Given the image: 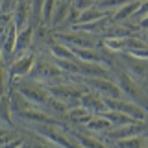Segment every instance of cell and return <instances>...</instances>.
Here are the masks:
<instances>
[{"instance_id":"obj_1","label":"cell","mask_w":148,"mask_h":148,"mask_svg":"<svg viewBox=\"0 0 148 148\" xmlns=\"http://www.w3.org/2000/svg\"><path fill=\"white\" fill-rule=\"evenodd\" d=\"M54 41L61 43L69 48H100L102 43L98 41V37L83 34V32H56Z\"/></svg>"},{"instance_id":"obj_2","label":"cell","mask_w":148,"mask_h":148,"mask_svg":"<svg viewBox=\"0 0 148 148\" xmlns=\"http://www.w3.org/2000/svg\"><path fill=\"white\" fill-rule=\"evenodd\" d=\"M13 87H15V89L21 92L34 108H37V106H45L46 98L50 96L48 91H46V87L39 85V83H35V82H17V83H13Z\"/></svg>"},{"instance_id":"obj_3","label":"cell","mask_w":148,"mask_h":148,"mask_svg":"<svg viewBox=\"0 0 148 148\" xmlns=\"http://www.w3.org/2000/svg\"><path fill=\"white\" fill-rule=\"evenodd\" d=\"M83 87L92 89L95 95H98L100 98H111V100H119L122 96L119 85L111 80H104V78H83Z\"/></svg>"},{"instance_id":"obj_4","label":"cell","mask_w":148,"mask_h":148,"mask_svg":"<svg viewBox=\"0 0 148 148\" xmlns=\"http://www.w3.org/2000/svg\"><path fill=\"white\" fill-rule=\"evenodd\" d=\"M46 91H48L50 96H54V98H58L59 102H63L69 109L80 106V96H82V92H83V89H80V87L65 85V83L48 85V87H46Z\"/></svg>"},{"instance_id":"obj_5","label":"cell","mask_w":148,"mask_h":148,"mask_svg":"<svg viewBox=\"0 0 148 148\" xmlns=\"http://www.w3.org/2000/svg\"><path fill=\"white\" fill-rule=\"evenodd\" d=\"M35 63V56L34 52H24L21 56V58H17L15 61L8 67V87L13 85V83L18 82V78H26L28 74H30L32 67H34Z\"/></svg>"},{"instance_id":"obj_6","label":"cell","mask_w":148,"mask_h":148,"mask_svg":"<svg viewBox=\"0 0 148 148\" xmlns=\"http://www.w3.org/2000/svg\"><path fill=\"white\" fill-rule=\"evenodd\" d=\"M106 104V108L111 109V111H119V113L126 115V117L137 120V122H145L146 119V113L145 109L141 108L139 104H135V102H124V100H111V98H102Z\"/></svg>"},{"instance_id":"obj_7","label":"cell","mask_w":148,"mask_h":148,"mask_svg":"<svg viewBox=\"0 0 148 148\" xmlns=\"http://www.w3.org/2000/svg\"><path fill=\"white\" fill-rule=\"evenodd\" d=\"M120 59H122V67L126 69V72L137 85H145V80H146V59H137V58H132L128 54H122L120 52Z\"/></svg>"},{"instance_id":"obj_8","label":"cell","mask_w":148,"mask_h":148,"mask_svg":"<svg viewBox=\"0 0 148 148\" xmlns=\"http://www.w3.org/2000/svg\"><path fill=\"white\" fill-rule=\"evenodd\" d=\"M146 132V124L145 122H132L126 126H119L113 130L104 132V135L108 141H120V139H128V137H135V135H145Z\"/></svg>"},{"instance_id":"obj_9","label":"cell","mask_w":148,"mask_h":148,"mask_svg":"<svg viewBox=\"0 0 148 148\" xmlns=\"http://www.w3.org/2000/svg\"><path fill=\"white\" fill-rule=\"evenodd\" d=\"M117 80H119L117 85H119L120 92H124V95L132 96V98L135 100V102H145V95L141 92L139 85H137V83L133 82L124 71H117Z\"/></svg>"},{"instance_id":"obj_10","label":"cell","mask_w":148,"mask_h":148,"mask_svg":"<svg viewBox=\"0 0 148 148\" xmlns=\"http://www.w3.org/2000/svg\"><path fill=\"white\" fill-rule=\"evenodd\" d=\"M80 106L85 108V109H89L95 117H98V115H102V113L108 111L104 100H102L98 95H95V92H85V91H83L82 96H80Z\"/></svg>"},{"instance_id":"obj_11","label":"cell","mask_w":148,"mask_h":148,"mask_svg":"<svg viewBox=\"0 0 148 148\" xmlns=\"http://www.w3.org/2000/svg\"><path fill=\"white\" fill-rule=\"evenodd\" d=\"M109 24H111V18L104 17V18H98V21H92V22H85V24H74V26H71V30L72 32H83V34L98 37V35H102V32H104Z\"/></svg>"},{"instance_id":"obj_12","label":"cell","mask_w":148,"mask_h":148,"mask_svg":"<svg viewBox=\"0 0 148 148\" xmlns=\"http://www.w3.org/2000/svg\"><path fill=\"white\" fill-rule=\"evenodd\" d=\"M32 43H34V28L28 26L24 30L17 32V39H15V52H13V59L21 58L24 52L30 50Z\"/></svg>"},{"instance_id":"obj_13","label":"cell","mask_w":148,"mask_h":148,"mask_svg":"<svg viewBox=\"0 0 148 148\" xmlns=\"http://www.w3.org/2000/svg\"><path fill=\"white\" fill-rule=\"evenodd\" d=\"M6 96H8V102H9V111H11V113H15V115L21 113V111H26V109H32V108H34V106H32L30 102H28L13 85L8 87Z\"/></svg>"},{"instance_id":"obj_14","label":"cell","mask_w":148,"mask_h":148,"mask_svg":"<svg viewBox=\"0 0 148 148\" xmlns=\"http://www.w3.org/2000/svg\"><path fill=\"white\" fill-rule=\"evenodd\" d=\"M92 117H95V115H92L89 109L82 108V106H76V108H71L67 111L65 120L71 122V124H74V126H83V124H87Z\"/></svg>"},{"instance_id":"obj_15","label":"cell","mask_w":148,"mask_h":148,"mask_svg":"<svg viewBox=\"0 0 148 148\" xmlns=\"http://www.w3.org/2000/svg\"><path fill=\"white\" fill-rule=\"evenodd\" d=\"M13 26L17 28V32L30 26V6H28L26 0L17 4L15 11H13Z\"/></svg>"},{"instance_id":"obj_16","label":"cell","mask_w":148,"mask_h":148,"mask_svg":"<svg viewBox=\"0 0 148 148\" xmlns=\"http://www.w3.org/2000/svg\"><path fill=\"white\" fill-rule=\"evenodd\" d=\"M139 0H132V2H128V4H124V6H120L119 9H115L113 13L109 15V18H111V22L113 24H122V22H126L130 17L133 15V11L139 8Z\"/></svg>"},{"instance_id":"obj_17","label":"cell","mask_w":148,"mask_h":148,"mask_svg":"<svg viewBox=\"0 0 148 148\" xmlns=\"http://www.w3.org/2000/svg\"><path fill=\"white\" fill-rule=\"evenodd\" d=\"M71 141H74L80 148H106V145L102 141H98V139H92L89 135H83V133L76 132V130H71L67 135Z\"/></svg>"},{"instance_id":"obj_18","label":"cell","mask_w":148,"mask_h":148,"mask_svg":"<svg viewBox=\"0 0 148 148\" xmlns=\"http://www.w3.org/2000/svg\"><path fill=\"white\" fill-rule=\"evenodd\" d=\"M69 8H71L69 2H56L54 11H52V18H50V30H58L63 24L65 17L69 13Z\"/></svg>"},{"instance_id":"obj_19","label":"cell","mask_w":148,"mask_h":148,"mask_svg":"<svg viewBox=\"0 0 148 148\" xmlns=\"http://www.w3.org/2000/svg\"><path fill=\"white\" fill-rule=\"evenodd\" d=\"M48 48H50V54H52L56 59H76L69 46L58 43V41H54V39L48 41Z\"/></svg>"},{"instance_id":"obj_20","label":"cell","mask_w":148,"mask_h":148,"mask_svg":"<svg viewBox=\"0 0 148 148\" xmlns=\"http://www.w3.org/2000/svg\"><path fill=\"white\" fill-rule=\"evenodd\" d=\"M109 15H111V11H102V9H96L92 6V8H89V9H85V11L80 13L76 24H85V22L98 21V18H104V17H109Z\"/></svg>"},{"instance_id":"obj_21","label":"cell","mask_w":148,"mask_h":148,"mask_svg":"<svg viewBox=\"0 0 148 148\" xmlns=\"http://www.w3.org/2000/svg\"><path fill=\"white\" fill-rule=\"evenodd\" d=\"M83 130H89V132H95V133H104L108 132V130H111L113 126L106 120L104 117H92L87 124H83V126H80Z\"/></svg>"},{"instance_id":"obj_22","label":"cell","mask_w":148,"mask_h":148,"mask_svg":"<svg viewBox=\"0 0 148 148\" xmlns=\"http://www.w3.org/2000/svg\"><path fill=\"white\" fill-rule=\"evenodd\" d=\"M54 65L65 74V76H67V74L80 76V69H78V61H76V59H56L54 58Z\"/></svg>"},{"instance_id":"obj_23","label":"cell","mask_w":148,"mask_h":148,"mask_svg":"<svg viewBox=\"0 0 148 148\" xmlns=\"http://www.w3.org/2000/svg\"><path fill=\"white\" fill-rule=\"evenodd\" d=\"M45 108L48 109L52 115H59V117H65V115H67V111H69L67 106H65L63 102H59L58 98H54V96H48V98H46Z\"/></svg>"},{"instance_id":"obj_24","label":"cell","mask_w":148,"mask_h":148,"mask_svg":"<svg viewBox=\"0 0 148 148\" xmlns=\"http://www.w3.org/2000/svg\"><path fill=\"white\" fill-rule=\"evenodd\" d=\"M128 2H132V0H96L95 8L102 9V11H111L113 13L115 9H119L120 6H124V4H128Z\"/></svg>"},{"instance_id":"obj_25","label":"cell","mask_w":148,"mask_h":148,"mask_svg":"<svg viewBox=\"0 0 148 148\" xmlns=\"http://www.w3.org/2000/svg\"><path fill=\"white\" fill-rule=\"evenodd\" d=\"M115 145H117L119 148H145V137L135 135V137L120 139V141H115Z\"/></svg>"},{"instance_id":"obj_26","label":"cell","mask_w":148,"mask_h":148,"mask_svg":"<svg viewBox=\"0 0 148 148\" xmlns=\"http://www.w3.org/2000/svg\"><path fill=\"white\" fill-rule=\"evenodd\" d=\"M6 92H8V67L0 58V98L6 96Z\"/></svg>"},{"instance_id":"obj_27","label":"cell","mask_w":148,"mask_h":148,"mask_svg":"<svg viewBox=\"0 0 148 148\" xmlns=\"http://www.w3.org/2000/svg\"><path fill=\"white\" fill-rule=\"evenodd\" d=\"M0 119H2L4 122L11 124V111H9L8 96H2V98H0Z\"/></svg>"},{"instance_id":"obj_28","label":"cell","mask_w":148,"mask_h":148,"mask_svg":"<svg viewBox=\"0 0 148 148\" xmlns=\"http://www.w3.org/2000/svg\"><path fill=\"white\" fill-rule=\"evenodd\" d=\"M11 24H13V15H9V13H0V39L4 37V34L9 30Z\"/></svg>"},{"instance_id":"obj_29","label":"cell","mask_w":148,"mask_h":148,"mask_svg":"<svg viewBox=\"0 0 148 148\" xmlns=\"http://www.w3.org/2000/svg\"><path fill=\"white\" fill-rule=\"evenodd\" d=\"M71 6L74 8V9H78V11H85V9H89V8H92L95 6V0H71Z\"/></svg>"},{"instance_id":"obj_30","label":"cell","mask_w":148,"mask_h":148,"mask_svg":"<svg viewBox=\"0 0 148 148\" xmlns=\"http://www.w3.org/2000/svg\"><path fill=\"white\" fill-rule=\"evenodd\" d=\"M17 4H18L17 0H0V13H9V15H13Z\"/></svg>"},{"instance_id":"obj_31","label":"cell","mask_w":148,"mask_h":148,"mask_svg":"<svg viewBox=\"0 0 148 148\" xmlns=\"http://www.w3.org/2000/svg\"><path fill=\"white\" fill-rule=\"evenodd\" d=\"M56 2H71V0H56Z\"/></svg>"},{"instance_id":"obj_32","label":"cell","mask_w":148,"mask_h":148,"mask_svg":"<svg viewBox=\"0 0 148 148\" xmlns=\"http://www.w3.org/2000/svg\"><path fill=\"white\" fill-rule=\"evenodd\" d=\"M18 148H26V146H24V145H22V146H18Z\"/></svg>"},{"instance_id":"obj_33","label":"cell","mask_w":148,"mask_h":148,"mask_svg":"<svg viewBox=\"0 0 148 148\" xmlns=\"http://www.w3.org/2000/svg\"><path fill=\"white\" fill-rule=\"evenodd\" d=\"M17 2H24V0H17Z\"/></svg>"}]
</instances>
